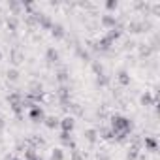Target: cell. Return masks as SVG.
Here are the masks:
<instances>
[{
    "mask_svg": "<svg viewBox=\"0 0 160 160\" xmlns=\"http://www.w3.org/2000/svg\"><path fill=\"white\" fill-rule=\"evenodd\" d=\"M109 128L113 132V138H117L119 141H122L132 132V121L126 119V117H122V115H115V117H111Z\"/></svg>",
    "mask_w": 160,
    "mask_h": 160,
    "instance_id": "6da1fadb",
    "label": "cell"
},
{
    "mask_svg": "<svg viewBox=\"0 0 160 160\" xmlns=\"http://www.w3.org/2000/svg\"><path fill=\"white\" fill-rule=\"evenodd\" d=\"M28 117H30V121H34V122H43L45 113H43V109H42L40 106H32L30 111H28Z\"/></svg>",
    "mask_w": 160,
    "mask_h": 160,
    "instance_id": "7a4b0ae2",
    "label": "cell"
},
{
    "mask_svg": "<svg viewBox=\"0 0 160 160\" xmlns=\"http://www.w3.org/2000/svg\"><path fill=\"white\" fill-rule=\"evenodd\" d=\"M58 126L62 128V132H64V134H72V130H73V126H75L73 117H64L62 121H58Z\"/></svg>",
    "mask_w": 160,
    "mask_h": 160,
    "instance_id": "3957f363",
    "label": "cell"
},
{
    "mask_svg": "<svg viewBox=\"0 0 160 160\" xmlns=\"http://www.w3.org/2000/svg\"><path fill=\"white\" fill-rule=\"evenodd\" d=\"M57 94H58V100H60V104L66 108V106L70 104V91H68V87H66V85H62V87L58 89V92H57Z\"/></svg>",
    "mask_w": 160,
    "mask_h": 160,
    "instance_id": "277c9868",
    "label": "cell"
},
{
    "mask_svg": "<svg viewBox=\"0 0 160 160\" xmlns=\"http://www.w3.org/2000/svg\"><path fill=\"white\" fill-rule=\"evenodd\" d=\"M51 34H53V38H57V40H62L64 36H66V32H64V27L62 25H53L51 27Z\"/></svg>",
    "mask_w": 160,
    "mask_h": 160,
    "instance_id": "5b68a950",
    "label": "cell"
},
{
    "mask_svg": "<svg viewBox=\"0 0 160 160\" xmlns=\"http://www.w3.org/2000/svg\"><path fill=\"white\" fill-rule=\"evenodd\" d=\"M45 58H47V62H51V64L58 62V51H57L55 47H49L47 53H45Z\"/></svg>",
    "mask_w": 160,
    "mask_h": 160,
    "instance_id": "8992f818",
    "label": "cell"
},
{
    "mask_svg": "<svg viewBox=\"0 0 160 160\" xmlns=\"http://www.w3.org/2000/svg\"><path fill=\"white\" fill-rule=\"evenodd\" d=\"M102 25H104L108 30H111V28H115L117 21H115V17H113V15H104V17H102Z\"/></svg>",
    "mask_w": 160,
    "mask_h": 160,
    "instance_id": "52a82bcc",
    "label": "cell"
},
{
    "mask_svg": "<svg viewBox=\"0 0 160 160\" xmlns=\"http://www.w3.org/2000/svg\"><path fill=\"white\" fill-rule=\"evenodd\" d=\"M117 79H119V83H121L122 87H126V85H130V75H128V72H124V70H121V72H119V75H117Z\"/></svg>",
    "mask_w": 160,
    "mask_h": 160,
    "instance_id": "ba28073f",
    "label": "cell"
},
{
    "mask_svg": "<svg viewBox=\"0 0 160 160\" xmlns=\"http://www.w3.org/2000/svg\"><path fill=\"white\" fill-rule=\"evenodd\" d=\"M43 122H45V126H47L49 130H55V128L58 126V119H57V117H53V115H51V117H45V119H43Z\"/></svg>",
    "mask_w": 160,
    "mask_h": 160,
    "instance_id": "9c48e42d",
    "label": "cell"
},
{
    "mask_svg": "<svg viewBox=\"0 0 160 160\" xmlns=\"http://www.w3.org/2000/svg\"><path fill=\"white\" fill-rule=\"evenodd\" d=\"M85 139H87V141H91V143H96V139H98V132H96V130H92V128L85 130Z\"/></svg>",
    "mask_w": 160,
    "mask_h": 160,
    "instance_id": "30bf717a",
    "label": "cell"
},
{
    "mask_svg": "<svg viewBox=\"0 0 160 160\" xmlns=\"http://www.w3.org/2000/svg\"><path fill=\"white\" fill-rule=\"evenodd\" d=\"M145 147H147L151 152H156L158 143H156V139H154V138H145Z\"/></svg>",
    "mask_w": 160,
    "mask_h": 160,
    "instance_id": "8fae6325",
    "label": "cell"
},
{
    "mask_svg": "<svg viewBox=\"0 0 160 160\" xmlns=\"http://www.w3.org/2000/svg\"><path fill=\"white\" fill-rule=\"evenodd\" d=\"M106 38H108L109 42H115V40H119V38H121V30H119V28H111V30L106 34Z\"/></svg>",
    "mask_w": 160,
    "mask_h": 160,
    "instance_id": "7c38bea8",
    "label": "cell"
},
{
    "mask_svg": "<svg viewBox=\"0 0 160 160\" xmlns=\"http://www.w3.org/2000/svg\"><path fill=\"white\" fill-rule=\"evenodd\" d=\"M151 104L154 106V104H156V98L152 100V98H151V94H149V92H145V94L141 96V106H151Z\"/></svg>",
    "mask_w": 160,
    "mask_h": 160,
    "instance_id": "4fadbf2b",
    "label": "cell"
},
{
    "mask_svg": "<svg viewBox=\"0 0 160 160\" xmlns=\"http://www.w3.org/2000/svg\"><path fill=\"white\" fill-rule=\"evenodd\" d=\"M98 136H100L102 139H111V138H113V132H111V128H100Z\"/></svg>",
    "mask_w": 160,
    "mask_h": 160,
    "instance_id": "5bb4252c",
    "label": "cell"
},
{
    "mask_svg": "<svg viewBox=\"0 0 160 160\" xmlns=\"http://www.w3.org/2000/svg\"><path fill=\"white\" fill-rule=\"evenodd\" d=\"M51 160H64V152H62V149H55V151L51 152Z\"/></svg>",
    "mask_w": 160,
    "mask_h": 160,
    "instance_id": "9a60e30c",
    "label": "cell"
},
{
    "mask_svg": "<svg viewBox=\"0 0 160 160\" xmlns=\"http://www.w3.org/2000/svg\"><path fill=\"white\" fill-rule=\"evenodd\" d=\"M8 79H10V81H17V79H19V72L15 68L8 70Z\"/></svg>",
    "mask_w": 160,
    "mask_h": 160,
    "instance_id": "2e32d148",
    "label": "cell"
},
{
    "mask_svg": "<svg viewBox=\"0 0 160 160\" xmlns=\"http://www.w3.org/2000/svg\"><path fill=\"white\" fill-rule=\"evenodd\" d=\"M138 154H139L138 147H132V149L128 151V160H136V158H138Z\"/></svg>",
    "mask_w": 160,
    "mask_h": 160,
    "instance_id": "e0dca14e",
    "label": "cell"
},
{
    "mask_svg": "<svg viewBox=\"0 0 160 160\" xmlns=\"http://www.w3.org/2000/svg\"><path fill=\"white\" fill-rule=\"evenodd\" d=\"M92 70H94V73H96V75H104V68H102V64L94 62V64H92Z\"/></svg>",
    "mask_w": 160,
    "mask_h": 160,
    "instance_id": "ac0fdd59",
    "label": "cell"
},
{
    "mask_svg": "<svg viewBox=\"0 0 160 160\" xmlns=\"http://www.w3.org/2000/svg\"><path fill=\"white\" fill-rule=\"evenodd\" d=\"M57 79H58L60 83H66V81H68V73H66L64 70H60V72H58V75H57Z\"/></svg>",
    "mask_w": 160,
    "mask_h": 160,
    "instance_id": "d6986e66",
    "label": "cell"
},
{
    "mask_svg": "<svg viewBox=\"0 0 160 160\" xmlns=\"http://www.w3.org/2000/svg\"><path fill=\"white\" fill-rule=\"evenodd\" d=\"M117 6H119L117 0H109V2H106V8L108 10H117Z\"/></svg>",
    "mask_w": 160,
    "mask_h": 160,
    "instance_id": "ffe728a7",
    "label": "cell"
},
{
    "mask_svg": "<svg viewBox=\"0 0 160 160\" xmlns=\"http://www.w3.org/2000/svg\"><path fill=\"white\" fill-rule=\"evenodd\" d=\"M6 25H8V28H10V30H15V28H17V21H15L13 17H12V19H8V23H6Z\"/></svg>",
    "mask_w": 160,
    "mask_h": 160,
    "instance_id": "44dd1931",
    "label": "cell"
},
{
    "mask_svg": "<svg viewBox=\"0 0 160 160\" xmlns=\"http://www.w3.org/2000/svg\"><path fill=\"white\" fill-rule=\"evenodd\" d=\"M73 160H81V156H79V152H75V151H73Z\"/></svg>",
    "mask_w": 160,
    "mask_h": 160,
    "instance_id": "7402d4cb",
    "label": "cell"
},
{
    "mask_svg": "<svg viewBox=\"0 0 160 160\" xmlns=\"http://www.w3.org/2000/svg\"><path fill=\"white\" fill-rule=\"evenodd\" d=\"M6 160H21V158H15V156H6Z\"/></svg>",
    "mask_w": 160,
    "mask_h": 160,
    "instance_id": "603a6c76",
    "label": "cell"
},
{
    "mask_svg": "<svg viewBox=\"0 0 160 160\" xmlns=\"http://www.w3.org/2000/svg\"><path fill=\"white\" fill-rule=\"evenodd\" d=\"M96 160H108V158H106V156H100V158H96Z\"/></svg>",
    "mask_w": 160,
    "mask_h": 160,
    "instance_id": "cb8c5ba5",
    "label": "cell"
},
{
    "mask_svg": "<svg viewBox=\"0 0 160 160\" xmlns=\"http://www.w3.org/2000/svg\"><path fill=\"white\" fill-rule=\"evenodd\" d=\"M2 126H4V122H2V119H0V128H2Z\"/></svg>",
    "mask_w": 160,
    "mask_h": 160,
    "instance_id": "d4e9b609",
    "label": "cell"
},
{
    "mask_svg": "<svg viewBox=\"0 0 160 160\" xmlns=\"http://www.w3.org/2000/svg\"><path fill=\"white\" fill-rule=\"evenodd\" d=\"M34 160H43V158H40V156H36V158H34Z\"/></svg>",
    "mask_w": 160,
    "mask_h": 160,
    "instance_id": "484cf974",
    "label": "cell"
},
{
    "mask_svg": "<svg viewBox=\"0 0 160 160\" xmlns=\"http://www.w3.org/2000/svg\"><path fill=\"white\" fill-rule=\"evenodd\" d=\"M0 60H2V51H0Z\"/></svg>",
    "mask_w": 160,
    "mask_h": 160,
    "instance_id": "4316f807",
    "label": "cell"
}]
</instances>
